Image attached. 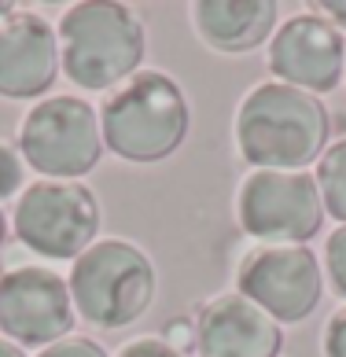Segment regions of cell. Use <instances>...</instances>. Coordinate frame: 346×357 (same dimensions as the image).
Instances as JSON below:
<instances>
[{
  "label": "cell",
  "mask_w": 346,
  "mask_h": 357,
  "mask_svg": "<svg viewBox=\"0 0 346 357\" xmlns=\"http://www.w3.org/2000/svg\"><path fill=\"white\" fill-rule=\"evenodd\" d=\"M328 133L331 118L324 103L280 82L250 89L236 111V148L255 169L299 174V166L321 158Z\"/></svg>",
  "instance_id": "obj_1"
},
{
  "label": "cell",
  "mask_w": 346,
  "mask_h": 357,
  "mask_svg": "<svg viewBox=\"0 0 346 357\" xmlns=\"http://www.w3.org/2000/svg\"><path fill=\"white\" fill-rule=\"evenodd\" d=\"M100 137L126 162H163L188 137V100L163 70H137L100 103Z\"/></svg>",
  "instance_id": "obj_2"
},
{
  "label": "cell",
  "mask_w": 346,
  "mask_h": 357,
  "mask_svg": "<svg viewBox=\"0 0 346 357\" xmlns=\"http://www.w3.org/2000/svg\"><path fill=\"white\" fill-rule=\"evenodd\" d=\"M59 70L85 92L129 82L144 63V26L126 4L85 0L59 19Z\"/></svg>",
  "instance_id": "obj_3"
},
{
  "label": "cell",
  "mask_w": 346,
  "mask_h": 357,
  "mask_svg": "<svg viewBox=\"0 0 346 357\" xmlns=\"http://www.w3.org/2000/svg\"><path fill=\"white\" fill-rule=\"evenodd\" d=\"M70 302L96 328H126L151 306L155 266L126 240H100L70 266Z\"/></svg>",
  "instance_id": "obj_4"
},
{
  "label": "cell",
  "mask_w": 346,
  "mask_h": 357,
  "mask_svg": "<svg viewBox=\"0 0 346 357\" xmlns=\"http://www.w3.org/2000/svg\"><path fill=\"white\" fill-rule=\"evenodd\" d=\"M22 162L48 181H74L96 169L103 155L100 114L82 96H48L19 126Z\"/></svg>",
  "instance_id": "obj_5"
},
{
  "label": "cell",
  "mask_w": 346,
  "mask_h": 357,
  "mask_svg": "<svg viewBox=\"0 0 346 357\" xmlns=\"http://www.w3.org/2000/svg\"><path fill=\"white\" fill-rule=\"evenodd\" d=\"M11 225L33 255L52 261L82 258L100 232V203L77 181H33L15 199Z\"/></svg>",
  "instance_id": "obj_6"
},
{
  "label": "cell",
  "mask_w": 346,
  "mask_h": 357,
  "mask_svg": "<svg viewBox=\"0 0 346 357\" xmlns=\"http://www.w3.org/2000/svg\"><path fill=\"white\" fill-rule=\"evenodd\" d=\"M236 218L243 232L262 243H306L324 221L317 177L302 169H250L236 195Z\"/></svg>",
  "instance_id": "obj_7"
},
{
  "label": "cell",
  "mask_w": 346,
  "mask_h": 357,
  "mask_svg": "<svg viewBox=\"0 0 346 357\" xmlns=\"http://www.w3.org/2000/svg\"><path fill=\"white\" fill-rule=\"evenodd\" d=\"M236 287L273 321H306L324 295L321 261L302 243H262L239 258Z\"/></svg>",
  "instance_id": "obj_8"
},
{
  "label": "cell",
  "mask_w": 346,
  "mask_h": 357,
  "mask_svg": "<svg viewBox=\"0 0 346 357\" xmlns=\"http://www.w3.org/2000/svg\"><path fill=\"white\" fill-rule=\"evenodd\" d=\"M74 328L66 280L48 266H19L0 276V332L15 347H52Z\"/></svg>",
  "instance_id": "obj_9"
},
{
  "label": "cell",
  "mask_w": 346,
  "mask_h": 357,
  "mask_svg": "<svg viewBox=\"0 0 346 357\" xmlns=\"http://www.w3.org/2000/svg\"><path fill=\"white\" fill-rule=\"evenodd\" d=\"M346 41L339 26L324 15H295L287 19L269 41V70L280 85L302 89L310 96L331 92L343 82Z\"/></svg>",
  "instance_id": "obj_10"
},
{
  "label": "cell",
  "mask_w": 346,
  "mask_h": 357,
  "mask_svg": "<svg viewBox=\"0 0 346 357\" xmlns=\"http://www.w3.org/2000/svg\"><path fill=\"white\" fill-rule=\"evenodd\" d=\"M59 74V37L37 11L0 19V96L30 100L52 89Z\"/></svg>",
  "instance_id": "obj_11"
},
{
  "label": "cell",
  "mask_w": 346,
  "mask_h": 357,
  "mask_svg": "<svg viewBox=\"0 0 346 357\" xmlns=\"http://www.w3.org/2000/svg\"><path fill=\"white\" fill-rule=\"evenodd\" d=\"M284 332L243 295H218L195 317L199 357H276Z\"/></svg>",
  "instance_id": "obj_12"
},
{
  "label": "cell",
  "mask_w": 346,
  "mask_h": 357,
  "mask_svg": "<svg viewBox=\"0 0 346 357\" xmlns=\"http://www.w3.org/2000/svg\"><path fill=\"white\" fill-rule=\"evenodd\" d=\"M192 26L214 52H250L276 30L273 0H199Z\"/></svg>",
  "instance_id": "obj_13"
},
{
  "label": "cell",
  "mask_w": 346,
  "mask_h": 357,
  "mask_svg": "<svg viewBox=\"0 0 346 357\" xmlns=\"http://www.w3.org/2000/svg\"><path fill=\"white\" fill-rule=\"evenodd\" d=\"M317 188H321L324 214H331L339 225H346V137L336 140L321 155V166H317Z\"/></svg>",
  "instance_id": "obj_14"
},
{
  "label": "cell",
  "mask_w": 346,
  "mask_h": 357,
  "mask_svg": "<svg viewBox=\"0 0 346 357\" xmlns=\"http://www.w3.org/2000/svg\"><path fill=\"white\" fill-rule=\"evenodd\" d=\"M324 273L328 284L336 287V295L346 298V225H339L324 243Z\"/></svg>",
  "instance_id": "obj_15"
},
{
  "label": "cell",
  "mask_w": 346,
  "mask_h": 357,
  "mask_svg": "<svg viewBox=\"0 0 346 357\" xmlns=\"http://www.w3.org/2000/svg\"><path fill=\"white\" fill-rule=\"evenodd\" d=\"M26 188V162L11 144H0V199L22 195Z\"/></svg>",
  "instance_id": "obj_16"
},
{
  "label": "cell",
  "mask_w": 346,
  "mask_h": 357,
  "mask_svg": "<svg viewBox=\"0 0 346 357\" xmlns=\"http://www.w3.org/2000/svg\"><path fill=\"white\" fill-rule=\"evenodd\" d=\"M163 342L173 354H181V357L195 354V321H192V317H177V321H170L166 332H163Z\"/></svg>",
  "instance_id": "obj_17"
},
{
  "label": "cell",
  "mask_w": 346,
  "mask_h": 357,
  "mask_svg": "<svg viewBox=\"0 0 346 357\" xmlns=\"http://www.w3.org/2000/svg\"><path fill=\"white\" fill-rule=\"evenodd\" d=\"M37 357H107V354H103V347L92 339H59V342H52V347H45Z\"/></svg>",
  "instance_id": "obj_18"
},
{
  "label": "cell",
  "mask_w": 346,
  "mask_h": 357,
  "mask_svg": "<svg viewBox=\"0 0 346 357\" xmlns=\"http://www.w3.org/2000/svg\"><path fill=\"white\" fill-rule=\"evenodd\" d=\"M324 357H346V306H339L324 324Z\"/></svg>",
  "instance_id": "obj_19"
},
{
  "label": "cell",
  "mask_w": 346,
  "mask_h": 357,
  "mask_svg": "<svg viewBox=\"0 0 346 357\" xmlns=\"http://www.w3.org/2000/svg\"><path fill=\"white\" fill-rule=\"evenodd\" d=\"M118 357H181V354H173L163 339L144 335V339H133V342H126V347L118 350Z\"/></svg>",
  "instance_id": "obj_20"
},
{
  "label": "cell",
  "mask_w": 346,
  "mask_h": 357,
  "mask_svg": "<svg viewBox=\"0 0 346 357\" xmlns=\"http://www.w3.org/2000/svg\"><path fill=\"white\" fill-rule=\"evenodd\" d=\"M321 15H331V22L346 26V4H343V0H324V4H321Z\"/></svg>",
  "instance_id": "obj_21"
},
{
  "label": "cell",
  "mask_w": 346,
  "mask_h": 357,
  "mask_svg": "<svg viewBox=\"0 0 346 357\" xmlns=\"http://www.w3.org/2000/svg\"><path fill=\"white\" fill-rule=\"evenodd\" d=\"M0 357H26V350L15 347V342H8V339H0Z\"/></svg>",
  "instance_id": "obj_22"
},
{
  "label": "cell",
  "mask_w": 346,
  "mask_h": 357,
  "mask_svg": "<svg viewBox=\"0 0 346 357\" xmlns=\"http://www.w3.org/2000/svg\"><path fill=\"white\" fill-rule=\"evenodd\" d=\"M4 232H8V218H4V210H0V243H4Z\"/></svg>",
  "instance_id": "obj_23"
},
{
  "label": "cell",
  "mask_w": 346,
  "mask_h": 357,
  "mask_svg": "<svg viewBox=\"0 0 346 357\" xmlns=\"http://www.w3.org/2000/svg\"><path fill=\"white\" fill-rule=\"evenodd\" d=\"M4 15H11V4H8V0H0V19H4Z\"/></svg>",
  "instance_id": "obj_24"
},
{
  "label": "cell",
  "mask_w": 346,
  "mask_h": 357,
  "mask_svg": "<svg viewBox=\"0 0 346 357\" xmlns=\"http://www.w3.org/2000/svg\"><path fill=\"white\" fill-rule=\"evenodd\" d=\"M343 77H346V63H343Z\"/></svg>",
  "instance_id": "obj_25"
}]
</instances>
